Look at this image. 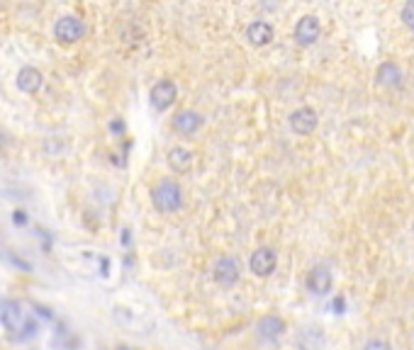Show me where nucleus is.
<instances>
[{"label": "nucleus", "mask_w": 414, "mask_h": 350, "mask_svg": "<svg viewBox=\"0 0 414 350\" xmlns=\"http://www.w3.org/2000/svg\"><path fill=\"white\" fill-rule=\"evenodd\" d=\"M151 199H154V207L159 209L161 214H173L183 207V190L175 180L164 178L151 192Z\"/></svg>", "instance_id": "1"}, {"label": "nucleus", "mask_w": 414, "mask_h": 350, "mask_svg": "<svg viewBox=\"0 0 414 350\" xmlns=\"http://www.w3.org/2000/svg\"><path fill=\"white\" fill-rule=\"evenodd\" d=\"M239 277H241V262H239V258H234V256H219L217 260H214V265H212V280L217 282L219 287L229 290V287L237 285Z\"/></svg>", "instance_id": "2"}, {"label": "nucleus", "mask_w": 414, "mask_h": 350, "mask_svg": "<svg viewBox=\"0 0 414 350\" xmlns=\"http://www.w3.org/2000/svg\"><path fill=\"white\" fill-rule=\"evenodd\" d=\"M278 267V253L268 246H261L248 258V270L253 277H271Z\"/></svg>", "instance_id": "3"}, {"label": "nucleus", "mask_w": 414, "mask_h": 350, "mask_svg": "<svg viewBox=\"0 0 414 350\" xmlns=\"http://www.w3.org/2000/svg\"><path fill=\"white\" fill-rule=\"evenodd\" d=\"M83 34H86V24L73 15H66L54 24V37H56L58 44H76L83 39Z\"/></svg>", "instance_id": "4"}, {"label": "nucleus", "mask_w": 414, "mask_h": 350, "mask_svg": "<svg viewBox=\"0 0 414 350\" xmlns=\"http://www.w3.org/2000/svg\"><path fill=\"white\" fill-rule=\"evenodd\" d=\"M305 285L312 294L324 297L331 292V285H334V277H331V270L326 265H315L305 277Z\"/></svg>", "instance_id": "5"}, {"label": "nucleus", "mask_w": 414, "mask_h": 350, "mask_svg": "<svg viewBox=\"0 0 414 350\" xmlns=\"http://www.w3.org/2000/svg\"><path fill=\"white\" fill-rule=\"evenodd\" d=\"M175 97H178V88H175L173 81H159L149 92L151 107H154V110H159V112L168 110V107L175 102Z\"/></svg>", "instance_id": "6"}, {"label": "nucleus", "mask_w": 414, "mask_h": 350, "mask_svg": "<svg viewBox=\"0 0 414 350\" xmlns=\"http://www.w3.org/2000/svg\"><path fill=\"white\" fill-rule=\"evenodd\" d=\"M317 124H319V117L312 107H297L290 115V129L297 136H310L317 129Z\"/></svg>", "instance_id": "7"}, {"label": "nucleus", "mask_w": 414, "mask_h": 350, "mask_svg": "<svg viewBox=\"0 0 414 350\" xmlns=\"http://www.w3.org/2000/svg\"><path fill=\"white\" fill-rule=\"evenodd\" d=\"M285 333V321L276 314H266L258 319L256 324V335L261 340H268V343H276L280 335Z\"/></svg>", "instance_id": "8"}, {"label": "nucleus", "mask_w": 414, "mask_h": 350, "mask_svg": "<svg viewBox=\"0 0 414 350\" xmlns=\"http://www.w3.org/2000/svg\"><path fill=\"white\" fill-rule=\"evenodd\" d=\"M319 34H321V24L319 19L312 17V15H305V17L295 24V42L300 44V47H312V44L319 39Z\"/></svg>", "instance_id": "9"}, {"label": "nucleus", "mask_w": 414, "mask_h": 350, "mask_svg": "<svg viewBox=\"0 0 414 350\" xmlns=\"http://www.w3.org/2000/svg\"><path fill=\"white\" fill-rule=\"evenodd\" d=\"M170 124H173V129L178 131V134L193 136V134H198V129L202 126V115H198V112H193V110H180L173 115Z\"/></svg>", "instance_id": "10"}, {"label": "nucleus", "mask_w": 414, "mask_h": 350, "mask_svg": "<svg viewBox=\"0 0 414 350\" xmlns=\"http://www.w3.org/2000/svg\"><path fill=\"white\" fill-rule=\"evenodd\" d=\"M44 85V76L37 71L34 66H24L19 68L17 73V88L22 92H27V95H34V92H39Z\"/></svg>", "instance_id": "11"}, {"label": "nucleus", "mask_w": 414, "mask_h": 350, "mask_svg": "<svg viewBox=\"0 0 414 350\" xmlns=\"http://www.w3.org/2000/svg\"><path fill=\"white\" fill-rule=\"evenodd\" d=\"M193 160H195L193 151L185 149V146H173V149L168 151V168L178 175L188 173V170L193 168Z\"/></svg>", "instance_id": "12"}, {"label": "nucleus", "mask_w": 414, "mask_h": 350, "mask_svg": "<svg viewBox=\"0 0 414 350\" xmlns=\"http://www.w3.org/2000/svg\"><path fill=\"white\" fill-rule=\"evenodd\" d=\"M246 39L253 47H266V44L273 42V27L263 19H256L246 27Z\"/></svg>", "instance_id": "13"}, {"label": "nucleus", "mask_w": 414, "mask_h": 350, "mask_svg": "<svg viewBox=\"0 0 414 350\" xmlns=\"http://www.w3.org/2000/svg\"><path fill=\"white\" fill-rule=\"evenodd\" d=\"M375 81L383 88H399L402 85V71L397 68V63L385 61L378 66V73H375Z\"/></svg>", "instance_id": "14"}, {"label": "nucleus", "mask_w": 414, "mask_h": 350, "mask_svg": "<svg viewBox=\"0 0 414 350\" xmlns=\"http://www.w3.org/2000/svg\"><path fill=\"white\" fill-rule=\"evenodd\" d=\"M3 309L5 311L0 314V319H3L10 328H17L19 321H22V311L17 309V304H15V301H8V304H3Z\"/></svg>", "instance_id": "15"}, {"label": "nucleus", "mask_w": 414, "mask_h": 350, "mask_svg": "<svg viewBox=\"0 0 414 350\" xmlns=\"http://www.w3.org/2000/svg\"><path fill=\"white\" fill-rule=\"evenodd\" d=\"M402 24L404 27H409V29H414V0H407L404 3V8H402Z\"/></svg>", "instance_id": "16"}, {"label": "nucleus", "mask_w": 414, "mask_h": 350, "mask_svg": "<svg viewBox=\"0 0 414 350\" xmlns=\"http://www.w3.org/2000/svg\"><path fill=\"white\" fill-rule=\"evenodd\" d=\"M363 350H392V345L383 338H370L368 343L363 345Z\"/></svg>", "instance_id": "17"}, {"label": "nucleus", "mask_w": 414, "mask_h": 350, "mask_svg": "<svg viewBox=\"0 0 414 350\" xmlns=\"http://www.w3.org/2000/svg\"><path fill=\"white\" fill-rule=\"evenodd\" d=\"M15 224H17V226H24V224H27V217H24L22 209H17V212H15Z\"/></svg>", "instance_id": "18"}]
</instances>
